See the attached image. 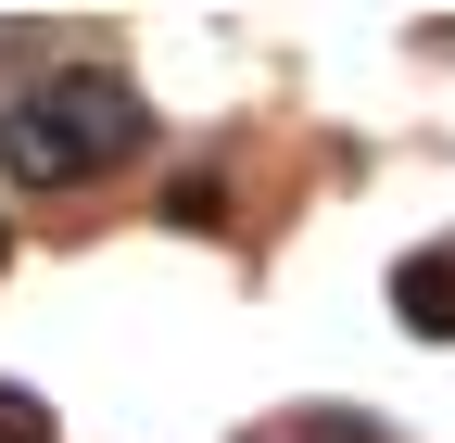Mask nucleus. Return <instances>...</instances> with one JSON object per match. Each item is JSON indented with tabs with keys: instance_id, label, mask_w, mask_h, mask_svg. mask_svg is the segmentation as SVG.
Returning a JSON list of instances; mask_svg holds the SVG:
<instances>
[{
	"instance_id": "obj_1",
	"label": "nucleus",
	"mask_w": 455,
	"mask_h": 443,
	"mask_svg": "<svg viewBox=\"0 0 455 443\" xmlns=\"http://www.w3.org/2000/svg\"><path fill=\"white\" fill-rule=\"evenodd\" d=\"M140 140H152V101L114 64H51L38 89H13V115H0V152H13V178H38V190L114 178Z\"/></svg>"
},
{
	"instance_id": "obj_2",
	"label": "nucleus",
	"mask_w": 455,
	"mask_h": 443,
	"mask_svg": "<svg viewBox=\"0 0 455 443\" xmlns=\"http://www.w3.org/2000/svg\"><path fill=\"white\" fill-rule=\"evenodd\" d=\"M392 304H405V329L455 342V254H443V241H418L405 266H392Z\"/></svg>"
},
{
	"instance_id": "obj_3",
	"label": "nucleus",
	"mask_w": 455,
	"mask_h": 443,
	"mask_svg": "<svg viewBox=\"0 0 455 443\" xmlns=\"http://www.w3.org/2000/svg\"><path fill=\"white\" fill-rule=\"evenodd\" d=\"M0 443H51V406H38V393H13V380H0Z\"/></svg>"
},
{
	"instance_id": "obj_4",
	"label": "nucleus",
	"mask_w": 455,
	"mask_h": 443,
	"mask_svg": "<svg viewBox=\"0 0 455 443\" xmlns=\"http://www.w3.org/2000/svg\"><path fill=\"white\" fill-rule=\"evenodd\" d=\"M304 443H379V431H355V418H341V431H329V406H316V431H304Z\"/></svg>"
}]
</instances>
